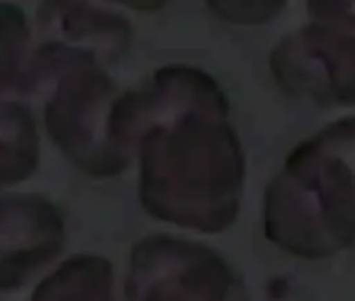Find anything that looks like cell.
I'll return each mask as SVG.
<instances>
[{"mask_svg":"<svg viewBox=\"0 0 355 301\" xmlns=\"http://www.w3.org/2000/svg\"><path fill=\"white\" fill-rule=\"evenodd\" d=\"M111 132L140 168V201L157 220L222 232L239 216L245 153L220 84L199 67L167 65L117 94Z\"/></svg>","mask_w":355,"mask_h":301,"instance_id":"cell-1","label":"cell"},{"mask_svg":"<svg viewBox=\"0 0 355 301\" xmlns=\"http://www.w3.org/2000/svg\"><path fill=\"white\" fill-rule=\"evenodd\" d=\"M263 230L303 259L355 243V117L328 123L291 150L266 191Z\"/></svg>","mask_w":355,"mask_h":301,"instance_id":"cell-2","label":"cell"},{"mask_svg":"<svg viewBox=\"0 0 355 301\" xmlns=\"http://www.w3.org/2000/svg\"><path fill=\"white\" fill-rule=\"evenodd\" d=\"M53 59V80L46 103V128L63 153L92 176H115L132 160L111 132V111L117 88L101 63L86 51L44 42Z\"/></svg>","mask_w":355,"mask_h":301,"instance_id":"cell-3","label":"cell"},{"mask_svg":"<svg viewBox=\"0 0 355 301\" xmlns=\"http://www.w3.org/2000/svg\"><path fill=\"white\" fill-rule=\"evenodd\" d=\"M239 278L214 249L175 237H146L134 245L125 276L128 299H228Z\"/></svg>","mask_w":355,"mask_h":301,"instance_id":"cell-4","label":"cell"},{"mask_svg":"<svg viewBox=\"0 0 355 301\" xmlns=\"http://www.w3.org/2000/svg\"><path fill=\"white\" fill-rule=\"evenodd\" d=\"M272 76L291 96L320 107H355V34L309 24L270 55Z\"/></svg>","mask_w":355,"mask_h":301,"instance_id":"cell-5","label":"cell"},{"mask_svg":"<svg viewBox=\"0 0 355 301\" xmlns=\"http://www.w3.org/2000/svg\"><path fill=\"white\" fill-rule=\"evenodd\" d=\"M65 245L61 212L38 195L0 197V291H13L51 266Z\"/></svg>","mask_w":355,"mask_h":301,"instance_id":"cell-6","label":"cell"},{"mask_svg":"<svg viewBox=\"0 0 355 301\" xmlns=\"http://www.w3.org/2000/svg\"><path fill=\"white\" fill-rule=\"evenodd\" d=\"M38 30L46 42L86 51L98 63L117 61L132 40V26L92 0H44Z\"/></svg>","mask_w":355,"mask_h":301,"instance_id":"cell-7","label":"cell"},{"mask_svg":"<svg viewBox=\"0 0 355 301\" xmlns=\"http://www.w3.org/2000/svg\"><path fill=\"white\" fill-rule=\"evenodd\" d=\"M44 90L38 51L30 46L24 13L13 5H0V96Z\"/></svg>","mask_w":355,"mask_h":301,"instance_id":"cell-8","label":"cell"},{"mask_svg":"<svg viewBox=\"0 0 355 301\" xmlns=\"http://www.w3.org/2000/svg\"><path fill=\"white\" fill-rule=\"evenodd\" d=\"M38 146L32 111L13 96H0V189L26 180L38 168Z\"/></svg>","mask_w":355,"mask_h":301,"instance_id":"cell-9","label":"cell"},{"mask_svg":"<svg viewBox=\"0 0 355 301\" xmlns=\"http://www.w3.org/2000/svg\"><path fill=\"white\" fill-rule=\"evenodd\" d=\"M113 266L98 255H78L49 274L34 291L36 299H109Z\"/></svg>","mask_w":355,"mask_h":301,"instance_id":"cell-10","label":"cell"},{"mask_svg":"<svg viewBox=\"0 0 355 301\" xmlns=\"http://www.w3.org/2000/svg\"><path fill=\"white\" fill-rule=\"evenodd\" d=\"M288 0H207L209 9L236 26H263L276 19Z\"/></svg>","mask_w":355,"mask_h":301,"instance_id":"cell-11","label":"cell"},{"mask_svg":"<svg viewBox=\"0 0 355 301\" xmlns=\"http://www.w3.org/2000/svg\"><path fill=\"white\" fill-rule=\"evenodd\" d=\"M315 24L355 34V0H307Z\"/></svg>","mask_w":355,"mask_h":301,"instance_id":"cell-12","label":"cell"},{"mask_svg":"<svg viewBox=\"0 0 355 301\" xmlns=\"http://www.w3.org/2000/svg\"><path fill=\"white\" fill-rule=\"evenodd\" d=\"M109 3H115V5H121V7H128L132 11H157L161 7H165L169 0H109Z\"/></svg>","mask_w":355,"mask_h":301,"instance_id":"cell-13","label":"cell"}]
</instances>
